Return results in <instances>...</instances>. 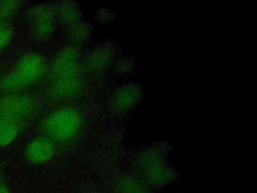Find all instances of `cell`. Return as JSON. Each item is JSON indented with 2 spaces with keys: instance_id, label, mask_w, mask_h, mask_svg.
<instances>
[{
  "instance_id": "obj_10",
  "label": "cell",
  "mask_w": 257,
  "mask_h": 193,
  "mask_svg": "<svg viewBox=\"0 0 257 193\" xmlns=\"http://www.w3.org/2000/svg\"><path fill=\"white\" fill-rule=\"evenodd\" d=\"M56 154V145L44 136H39L31 140L25 147V159L34 165H42L50 160Z\"/></svg>"
},
{
  "instance_id": "obj_5",
  "label": "cell",
  "mask_w": 257,
  "mask_h": 193,
  "mask_svg": "<svg viewBox=\"0 0 257 193\" xmlns=\"http://www.w3.org/2000/svg\"><path fill=\"white\" fill-rule=\"evenodd\" d=\"M142 180L147 186L162 187L175 178V170L158 153L145 154L141 160Z\"/></svg>"
},
{
  "instance_id": "obj_7",
  "label": "cell",
  "mask_w": 257,
  "mask_h": 193,
  "mask_svg": "<svg viewBox=\"0 0 257 193\" xmlns=\"http://www.w3.org/2000/svg\"><path fill=\"white\" fill-rule=\"evenodd\" d=\"M115 48L112 43L105 42L92 48L81 59L83 74L96 75L104 71L113 61Z\"/></svg>"
},
{
  "instance_id": "obj_13",
  "label": "cell",
  "mask_w": 257,
  "mask_h": 193,
  "mask_svg": "<svg viewBox=\"0 0 257 193\" xmlns=\"http://www.w3.org/2000/svg\"><path fill=\"white\" fill-rule=\"evenodd\" d=\"M91 24L82 19L67 26V36L73 45L86 42L91 35Z\"/></svg>"
},
{
  "instance_id": "obj_8",
  "label": "cell",
  "mask_w": 257,
  "mask_h": 193,
  "mask_svg": "<svg viewBox=\"0 0 257 193\" xmlns=\"http://www.w3.org/2000/svg\"><path fill=\"white\" fill-rule=\"evenodd\" d=\"M143 95L142 86L137 82H127L117 87L110 99V110L114 115L122 116L130 113Z\"/></svg>"
},
{
  "instance_id": "obj_3",
  "label": "cell",
  "mask_w": 257,
  "mask_h": 193,
  "mask_svg": "<svg viewBox=\"0 0 257 193\" xmlns=\"http://www.w3.org/2000/svg\"><path fill=\"white\" fill-rule=\"evenodd\" d=\"M83 89L82 69L50 78L47 86V99L58 106L67 105L78 98Z\"/></svg>"
},
{
  "instance_id": "obj_4",
  "label": "cell",
  "mask_w": 257,
  "mask_h": 193,
  "mask_svg": "<svg viewBox=\"0 0 257 193\" xmlns=\"http://www.w3.org/2000/svg\"><path fill=\"white\" fill-rule=\"evenodd\" d=\"M38 100L31 94L11 93L0 100V119L24 124L38 112Z\"/></svg>"
},
{
  "instance_id": "obj_6",
  "label": "cell",
  "mask_w": 257,
  "mask_h": 193,
  "mask_svg": "<svg viewBox=\"0 0 257 193\" xmlns=\"http://www.w3.org/2000/svg\"><path fill=\"white\" fill-rule=\"evenodd\" d=\"M29 22L33 36L39 41H46L56 28L55 9L46 4L37 5L29 12Z\"/></svg>"
},
{
  "instance_id": "obj_9",
  "label": "cell",
  "mask_w": 257,
  "mask_h": 193,
  "mask_svg": "<svg viewBox=\"0 0 257 193\" xmlns=\"http://www.w3.org/2000/svg\"><path fill=\"white\" fill-rule=\"evenodd\" d=\"M81 59L82 56L76 45L69 44L62 47L54 55L51 64L48 67L49 78L82 69Z\"/></svg>"
},
{
  "instance_id": "obj_15",
  "label": "cell",
  "mask_w": 257,
  "mask_h": 193,
  "mask_svg": "<svg viewBox=\"0 0 257 193\" xmlns=\"http://www.w3.org/2000/svg\"><path fill=\"white\" fill-rule=\"evenodd\" d=\"M13 36V28L6 22L0 20V52L10 43Z\"/></svg>"
},
{
  "instance_id": "obj_12",
  "label": "cell",
  "mask_w": 257,
  "mask_h": 193,
  "mask_svg": "<svg viewBox=\"0 0 257 193\" xmlns=\"http://www.w3.org/2000/svg\"><path fill=\"white\" fill-rule=\"evenodd\" d=\"M23 124L12 120L0 119V147L12 144L19 136Z\"/></svg>"
},
{
  "instance_id": "obj_2",
  "label": "cell",
  "mask_w": 257,
  "mask_h": 193,
  "mask_svg": "<svg viewBox=\"0 0 257 193\" xmlns=\"http://www.w3.org/2000/svg\"><path fill=\"white\" fill-rule=\"evenodd\" d=\"M48 65L43 55L37 52L23 54L14 64L12 69L0 81V87L8 92L24 89L43 77Z\"/></svg>"
},
{
  "instance_id": "obj_17",
  "label": "cell",
  "mask_w": 257,
  "mask_h": 193,
  "mask_svg": "<svg viewBox=\"0 0 257 193\" xmlns=\"http://www.w3.org/2000/svg\"><path fill=\"white\" fill-rule=\"evenodd\" d=\"M115 68L117 69V71L119 73H126L127 71H130L133 66H134V62L132 59L127 58V57H122L119 58L118 60L115 61Z\"/></svg>"
},
{
  "instance_id": "obj_16",
  "label": "cell",
  "mask_w": 257,
  "mask_h": 193,
  "mask_svg": "<svg viewBox=\"0 0 257 193\" xmlns=\"http://www.w3.org/2000/svg\"><path fill=\"white\" fill-rule=\"evenodd\" d=\"M18 3L15 1H3L0 2V20L5 21L11 17L17 10Z\"/></svg>"
},
{
  "instance_id": "obj_14",
  "label": "cell",
  "mask_w": 257,
  "mask_h": 193,
  "mask_svg": "<svg viewBox=\"0 0 257 193\" xmlns=\"http://www.w3.org/2000/svg\"><path fill=\"white\" fill-rule=\"evenodd\" d=\"M116 193H150V191L143 180L133 176H124L116 183Z\"/></svg>"
},
{
  "instance_id": "obj_19",
  "label": "cell",
  "mask_w": 257,
  "mask_h": 193,
  "mask_svg": "<svg viewBox=\"0 0 257 193\" xmlns=\"http://www.w3.org/2000/svg\"><path fill=\"white\" fill-rule=\"evenodd\" d=\"M0 193H11V192L3 183L0 182Z\"/></svg>"
},
{
  "instance_id": "obj_18",
  "label": "cell",
  "mask_w": 257,
  "mask_h": 193,
  "mask_svg": "<svg viewBox=\"0 0 257 193\" xmlns=\"http://www.w3.org/2000/svg\"><path fill=\"white\" fill-rule=\"evenodd\" d=\"M95 15H96L97 19H98L100 22H102V23H106V22L110 21V20L113 18V12H112L110 9L106 8V7H101V8H99V9L96 11Z\"/></svg>"
},
{
  "instance_id": "obj_1",
  "label": "cell",
  "mask_w": 257,
  "mask_h": 193,
  "mask_svg": "<svg viewBox=\"0 0 257 193\" xmlns=\"http://www.w3.org/2000/svg\"><path fill=\"white\" fill-rule=\"evenodd\" d=\"M84 127L82 113L71 105L57 106L42 121V136L56 146H71L80 137Z\"/></svg>"
},
{
  "instance_id": "obj_11",
  "label": "cell",
  "mask_w": 257,
  "mask_h": 193,
  "mask_svg": "<svg viewBox=\"0 0 257 193\" xmlns=\"http://www.w3.org/2000/svg\"><path fill=\"white\" fill-rule=\"evenodd\" d=\"M56 19L65 25L66 27L81 20L82 12L79 4L73 1H64L61 2L58 7L55 9Z\"/></svg>"
}]
</instances>
